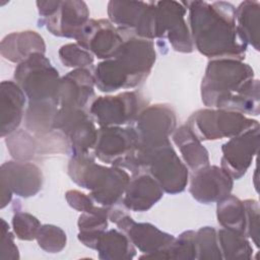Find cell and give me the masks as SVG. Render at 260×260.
Returning <instances> with one entry per match:
<instances>
[{"instance_id": "obj_37", "label": "cell", "mask_w": 260, "mask_h": 260, "mask_svg": "<svg viewBox=\"0 0 260 260\" xmlns=\"http://www.w3.org/2000/svg\"><path fill=\"white\" fill-rule=\"evenodd\" d=\"M40 220L32 214L16 210L12 217V229L15 237L21 241H32L41 228Z\"/></svg>"}, {"instance_id": "obj_22", "label": "cell", "mask_w": 260, "mask_h": 260, "mask_svg": "<svg viewBox=\"0 0 260 260\" xmlns=\"http://www.w3.org/2000/svg\"><path fill=\"white\" fill-rule=\"evenodd\" d=\"M2 57L12 63H21L34 53L46 52V44L35 30L15 31L3 38L0 44Z\"/></svg>"}, {"instance_id": "obj_1", "label": "cell", "mask_w": 260, "mask_h": 260, "mask_svg": "<svg viewBox=\"0 0 260 260\" xmlns=\"http://www.w3.org/2000/svg\"><path fill=\"white\" fill-rule=\"evenodd\" d=\"M194 49L210 59L242 61L248 45L236 25V7L224 1H183Z\"/></svg>"}, {"instance_id": "obj_7", "label": "cell", "mask_w": 260, "mask_h": 260, "mask_svg": "<svg viewBox=\"0 0 260 260\" xmlns=\"http://www.w3.org/2000/svg\"><path fill=\"white\" fill-rule=\"evenodd\" d=\"M147 106L148 101L139 91H123L117 95L95 98L89 114L100 127L132 126Z\"/></svg>"}, {"instance_id": "obj_20", "label": "cell", "mask_w": 260, "mask_h": 260, "mask_svg": "<svg viewBox=\"0 0 260 260\" xmlns=\"http://www.w3.org/2000/svg\"><path fill=\"white\" fill-rule=\"evenodd\" d=\"M164 196V190L148 173L132 175L125 190L122 203L132 211L143 212L150 209Z\"/></svg>"}, {"instance_id": "obj_10", "label": "cell", "mask_w": 260, "mask_h": 260, "mask_svg": "<svg viewBox=\"0 0 260 260\" xmlns=\"http://www.w3.org/2000/svg\"><path fill=\"white\" fill-rule=\"evenodd\" d=\"M44 182L42 170L29 160H8L0 168L1 203L0 207L7 206L12 195L28 198L37 195Z\"/></svg>"}, {"instance_id": "obj_6", "label": "cell", "mask_w": 260, "mask_h": 260, "mask_svg": "<svg viewBox=\"0 0 260 260\" xmlns=\"http://www.w3.org/2000/svg\"><path fill=\"white\" fill-rule=\"evenodd\" d=\"M187 126L200 141L238 136L250 129L259 128L257 120L223 109H200L187 120Z\"/></svg>"}, {"instance_id": "obj_23", "label": "cell", "mask_w": 260, "mask_h": 260, "mask_svg": "<svg viewBox=\"0 0 260 260\" xmlns=\"http://www.w3.org/2000/svg\"><path fill=\"white\" fill-rule=\"evenodd\" d=\"M172 139L179 148L185 165L191 172L210 165L207 149L187 124L177 128L172 134Z\"/></svg>"}, {"instance_id": "obj_26", "label": "cell", "mask_w": 260, "mask_h": 260, "mask_svg": "<svg viewBox=\"0 0 260 260\" xmlns=\"http://www.w3.org/2000/svg\"><path fill=\"white\" fill-rule=\"evenodd\" d=\"M236 25L246 44L259 51L260 3L258 1L246 0L236 8Z\"/></svg>"}, {"instance_id": "obj_3", "label": "cell", "mask_w": 260, "mask_h": 260, "mask_svg": "<svg viewBox=\"0 0 260 260\" xmlns=\"http://www.w3.org/2000/svg\"><path fill=\"white\" fill-rule=\"evenodd\" d=\"M67 173L71 180L89 191V196L101 206L113 207L122 203L129 174L122 168L95 162L93 151L71 156Z\"/></svg>"}, {"instance_id": "obj_13", "label": "cell", "mask_w": 260, "mask_h": 260, "mask_svg": "<svg viewBox=\"0 0 260 260\" xmlns=\"http://www.w3.org/2000/svg\"><path fill=\"white\" fill-rule=\"evenodd\" d=\"M109 220L114 222L134 247L144 254L140 258H150L164 251L175 239L173 235L160 231L149 222H136L126 211L116 206L110 208Z\"/></svg>"}, {"instance_id": "obj_27", "label": "cell", "mask_w": 260, "mask_h": 260, "mask_svg": "<svg viewBox=\"0 0 260 260\" xmlns=\"http://www.w3.org/2000/svg\"><path fill=\"white\" fill-rule=\"evenodd\" d=\"M59 104L54 101L28 102L24 112L25 129L35 136H41L53 131V122L58 112Z\"/></svg>"}, {"instance_id": "obj_32", "label": "cell", "mask_w": 260, "mask_h": 260, "mask_svg": "<svg viewBox=\"0 0 260 260\" xmlns=\"http://www.w3.org/2000/svg\"><path fill=\"white\" fill-rule=\"evenodd\" d=\"M7 149L16 160H29L38 153V142L26 129H17L5 138Z\"/></svg>"}, {"instance_id": "obj_19", "label": "cell", "mask_w": 260, "mask_h": 260, "mask_svg": "<svg viewBox=\"0 0 260 260\" xmlns=\"http://www.w3.org/2000/svg\"><path fill=\"white\" fill-rule=\"evenodd\" d=\"M89 20V10L84 1H60L54 14L43 21L54 36L76 40L85 23Z\"/></svg>"}, {"instance_id": "obj_28", "label": "cell", "mask_w": 260, "mask_h": 260, "mask_svg": "<svg viewBox=\"0 0 260 260\" xmlns=\"http://www.w3.org/2000/svg\"><path fill=\"white\" fill-rule=\"evenodd\" d=\"M111 207L99 206L94 211L81 212L78 217V240L85 247L93 249L100 236L107 231Z\"/></svg>"}, {"instance_id": "obj_14", "label": "cell", "mask_w": 260, "mask_h": 260, "mask_svg": "<svg viewBox=\"0 0 260 260\" xmlns=\"http://www.w3.org/2000/svg\"><path fill=\"white\" fill-rule=\"evenodd\" d=\"M138 136L137 148L158 145L177 129L175 110L168 104L148 105L132 125Z\"/></svg>"}, {"instance_id": "obj_38", "label": "cell", "mask_w": 260, "mask_h": 260, "mask_svg": "<svg viewBox=\"0 0 260 260\" xmlns=\"http://www.w3.org/2000/svg\"><path fill=\"white\" fill-rule=\"evenodd\" d=\"M246 213V237L252 239L255 246L259 247V203L255 199L243 201Z\"/></svg>"}, {"instance_id": "obj_35", "label": "cell", "mask_w": 260, "mask_h": 260, "mask_svg": "<svg viewBox=\"0 0 260 260\" xmlns=\"http://www.w3.org/2000/svg\"><path fill=\"white\" fill-rule=\"evenodd\" d=\"M39 246L48 253H59L67 243L66 233L59 226L54 224L41 225L36 238Z\"/></svg>"}, {"instance_id": "obj_33", "label": "cell", "mask_w": 260, "mask_h": 260, "mask_svg": "<svg viewBox=\"0 0 260 260\" xmlns=\"http://www.w3.org/2000/svg\"><path fill=\"white\" fill-rule=\"evenodd\" d=\"M196 232L185 231L175 238L171 245L161 252L152 255L151 259H196Z\"/></svg>"}, {"instance_id": "obj_8", "label": "cell", "mask_w": 260, "mask_h": 260, "mask_svg": "<svg viewBox=\"0 0 260 260\" xmlns=\"http://www.w3.org/2000/svg\"><path fill=\"white\" fill-rule=\"evenodd\" d=\"M137 146L138 136L133 126L100 127L93 153L105 164L131 171Z\"/></svg>"}, {"instance_id": "obj_21", "label": "cell", "mask_w": 260, "mask_h": 260, "mask_svg": "<svg viewBox=\"0 0 260 260\" xmlns=\"http://www.w3.org/2000/svg\"><path fill=\"white\" fill-rule=\"evenodd\" d=\"M26 95L20 86L12 80L0 84V122L1 137L16 131L24 118Z\"/></svg>"}, {"instance_id": "obj_34", "label": "cell", "mask_w": 260, "mask_h": 260, "mask_svg": "<svg viewBox=\"0 0 260 260\" xmlns=\"http://www.w3.org/2000/svg\"><path fill=\"white\" fill-rule=\"evenodd\" d=\"M196 259H222L217 232L212 226H203L196 232Z\"/></svg>"}, {"instance_id": "obj_40", "label": "cell", "mask_w": 260, "mask_h": 260, "mask_svg": "<svg viewBox=\"0 0 260 260\" xmlns=\"http://www.w3.org/2000/svg\"><path fill=\"white\" fill-rule=\"evenodd\" d=\"M67 203L73 209L79 212L94 211L100 205H94L93 199L78 190H69L65 194Z\"/></svg>"}, {"instance_id": "obj_11", "label": "cell", "mask_w": 260, "mask_h": 260, "mask_svg": "<svg viewBox=\"0 0 260 260\" xmlns=\"http://www.w3.org/2000/svg\"><path fill=\"white\" fill-rule=\"evenodd\" d=\"M53 129L66 136L70 157L93 151L98 129L89 112L59 108L53 122Z\"/></svg>"}, {"instance_id": "obj_36", "label": "cell", "mask_w": 260, "mask_h": 260, "mask_svg": "<svg viewBox=\"0 0 260 260\" xmlns=\"http://www.w3.org/2000/svg\"><path fill=\"white\" fill-rule=\"evenodd\" d=\"M60 61L66 67L88 68L94 61V56L77 43H70L62 46L58 52Z\"/></svg>"}, {"instance_id": "obj_12", "label": "cell", "mask_w": 260, "mask_h": 260, "mask_svg": "<svg viewBox=\"0 0 260 260\" xmlns=\"http://www.w3.org/2000/svg\"><path fill=\"white\" fill-rule=\"evenodd\" d=\"M187 8L179 1H155L154 38L168 39L172 48L181 53H192L194 46L185 20Z\"/></svg>"}, {"instance_id": "obj_39", "label": "cell", "mask_w": 260, "mask_h": 260, "mask_svg": "<svg viewBox=\"0 0 260 260\" xmlns=\"http://www.w3.org/2000/svg\"><path fill=\"white\" fill-rule=\"evenodd\" d=\"M14 235L9 231L8 223L1 218V242H0V259L17 260L19 259L18 248L14 243Z\"/></svg>"}, {"instance_id": "obj_41", "label": "cell", "mask_w": 260, "mask_h": 260, "mask_svg": "<svg viewBox=\"0 0 260 260\" xmlns=\"http://www.w3.org/2000/svg\"><path fill=\"white\" fill-rule=\"evenodd\" d=\"M60 1L59 0H48V1H37L38 11L41 17L44 19L51 16L58 9Z\"/></svg>"}, {"instance_id": "obj_30", "label": "cell", "mask_w": 260, "mask_h": 260, "mask_svg": "<svg viewBox=\"0 0 260 260\" xmlns=\"http://www.w3.org/2000/svg\"><path fill=\"white\" fill-rule=\"evenodd\" d=\"M94 84L103 92H113L121 88H128V80L115 59L104 60L93 71Z\"/></svg>"}, {"instance_id": "obj_17", "label": "cell", "mask_w": 260, "mask_h": 260, "mask_svg": "<svg viewBox=\"0 0 260 260\" xmlns=\"http://www.w3.org/2000/svg\"><path fill=\"white\" fill-rule=\"evenodd\" d=\"M234 179L220 167L206 166L190 175L189 192L202 204L217 202L230 195Z\"/></svg>"}, {"instance_id": "obj_4", "label": "cell", "mask_w": 260, "mask_h": 260, "mask_svg": "<svg viewBox=\"0 0 260 260\" xmlns=\"http://www.w3.org/2000/svg\"><path fill=\"white\" fill-rule=\"evenodd\" d=\"M132 175L148 173L168 194L183 192L189 182V169L175 151L171 140L158 145L137 148Z\"/></svg>"}, {"instance_id": "obj_9", "label": "cell", "mask_w": 260, "mask_h": 260, "mask_svg": "<svg viewBox=\"0 0 260 260\" xmlns=\"http://www.w3.org/2000/svg\"><path fill=\"white\" fill-rule=\"evenodd\" d=\"M124 43L113 58L126 75L128 88L141 84L151 72L156 60L154 44L150 40L136 37L133 32L121 29Z\"/></svg>"}, {"instance_id": "obj_15", "label": "cell", "mask_w": 260, "mask_h": 260, "mask_svg": "<svg viewBox=\"0 0 260 260\" xmlns=\"http://www.w3.org/2000/svg\"><path fill=\"white\" fill-rule=\"evenodd\" d=\"M77 44L99 59H112L124 43L121 31L109 19H89L80 34Z\"/></svg>"}, {"instance_id": "obj_18", "label": "cell", "mask_w": 260, "mask_h": 260, "mask_svg": "<svg viewBox=\"0 0 260 260\" xmlns=\"http://www.w3.org/2000/svg\"><path fill=\"white\" fill-rule=\"evenodd\" d=\"M93 72L88 68H76L61 77L58 93L59 108L79 109L89 112L95 100Z\"/></svg>"}, {"instance_id": "obj_2", "label": "cell", "mask_w": 260, "mask_h": 260, "mask_svg": "<svg viewBox=\"0 0 260 260\" xmlns=\"http://www.w3.org/2000/svg\"><path fill=\"white\" fill-rule=\"evenodd\" d=\"M203 104L212 109L259 115V80L252 67L235 59H211L201 81Z\"/></svg>"}, {"instance_id": "obj_24", "label": "cell", "mask_w": 260, "mask_h": 260, "mask_svg": "<svg viewBox=\"0 0 260 260\" xmlns=\"http://www.w3.org/2000/svg\"><path fill=\"white\" fill-rule=\"evenodd\" d=\"M94 250L103 260H131L136 255V248L119 229L105 231L100 236Z\"/></svg>"}, {"instance_id": "obj_31", "label": "cell", "mask_w": 260, "mask_h": 260, "mask_svg": "<svg viewBox=\"0 0 260 260\" xmlns=\"http://www.w3.org/2000/svg\"><path fill=\"white\" fill-rule=\"evenodd\" d=\"M216 232L222 259H251L253 248L246 236L223 228Z\"/></svg>"}, {"instance_id": "obj_25", "label": "cell", "mask_w": 260, "mask_h": 260, "mask_svg": "<svg viewBox=\"0 0 260 260\" xmlns=\"http://www.w3.org/2000/svg\"><path fill=\"white\" fill-rule=\"evenodd\" d=\"M149 2L110 1L108 3L109 20L118 28L135 32L139 27Z\"/></svg>"}, {"instance_id": "obj_16", "label": "cell", "mask_w": 260, "mask_h": 260, "mask_svg": "<svg viewBox=\"0 0 260 260\" xmlns=\"http://www.w3.org/2000/svg\"><path fill=\"white\" fill-rule=\"evenodd\" d=\"M259 140V128L250 129L230 138L221 147L220 167L233 179H241L258 152Z\"/></svg>"}, {"instance_id": "obj_5", "label": "cell", "mask_w": 260, "mask_h": 260, "mask_svg": "<svg viewBox=\"0 0 260 260\" xmlns=\"http://www.w3.org/2000/svg\"><path fill=\"white\" fill-rule=\"evenodd\" d=\"M14 81L23 90L28 102L58 103L61 77L43 53H34L17 64L14 70Z\"/></svg>"}, {"instance_id": "obj_29", "label": "cell", "mask_w": 260, "mask_h": 260, "mask_svg": "<svg viewBox=\"0 0 260 260\" xmlns=\"http://www.w3.org/2000/svg\"><path fill=\"white\" fill-rule=\"evenodd\" d=\"M216 217L223 229L246 236L245 206L240 198L230 194L217 201Z\"/></svg>"}]
</instances>
